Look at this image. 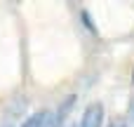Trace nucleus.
<instances>
[{
  "instance_id": "obj_1",
  "label": "nucleus",
  "mask_w": 134,
  "mask_h": 127,
  "mask_svg": "<svg viewBox=\"0 0 134 127\" xmlns=\"http://www.w3.org/2000/svg\"><path fill=\"white\" fill-rule=\"evenodd\" d=\"M104 118H106L104 104H101V101H92V104L82 111L78 127H104Z\"/></svg>"
},
{
  "instance_id": "obj_2",
  "label": "nucleus",
  "mask_w": 134,
  "mask_h": 127,
  "mask_svg": "<svg viewBox=\"0 0 134 127\" xmlns=\"http://www.w3.org/2000/svg\"><path fill=\"white\" fill-rule=\"evenodd\" d=\"M75 94H66L64 97V101L59 104V108H57V113H54V118H52V127H61L66 123V118H68V113L73 111V106H75Z\"/></svg>"
},
{
  "instance_id": "obj_3",
  "label": "nucleus",
  "mask_w": 134,
  "mask_h": 127,
  "mask_svg": "<svg viewBox=\"0 0 134 127\" xmlns=\"http://www.w3.org/2000/svg\"><path fill=\"white\" fill-rule=\"evenodd\" d=\"M52 118H54V113H49V111H38V113H33V115H28L21 127H52Z\"/></svg>"
},
{
  "instance_id": "obj_4",
  "label": "nucleus",
  "mask_w": 134,
  "mask_h": 127,
  "mask_svg": "<svg viewBox=\"0 0 134 127\" xmlns=\"http://www.w3.org/2000/svg\"><path fill=\"white\" fill-rule=\"evenodd\" d=\"M80 16H82V21H85V26H87L90 31H94V26H92V19H90V12H85V9H82V12H80Z\"/></svg>"
},
{
  "instance_id": "obj_5",
  "label": "nucleus",
  "mask_w": 134,
  "mask_h": 127,
  "mask_svg": "<svg viewBox=\"0 0 134 127\" xmlns=\"http://www.w3.org/2000/svg\"><path fill=\"white\" fill-rule=\"evenodd\" d=\"M108 127H127V125H125L122 120H115V123H111V125H108Z\"/></svg>"
},
{
  "instance_id": "obj_6",
  "label": "nucleus",
  "mask_w": 134,
  "mask_h": 127,
  "mask_svg": "<svg viewBox=\"0 0 134 127\" xmlns=\"http://www.w3.org/2000/svg\"><path fill=\"white\" fill-rule=\"evenodd\" d=\"M130 118H132V123H134V99L130 101Z\"/></svg>"
},
{
  "instance_id": "obj_7",
  "label": "nucleus",
  "mask_w": 134,
  "mask_h": 127,
  "mask_svg": "<svg viewBox=\"0 0 134 127\" xmlns=\"http://www.w3.org/2000/svg\"><path fill=\"white\" fill-rule=\"evenodd\" d=\"M132 82H134V71H132Z\"/></svg>"
},
{
  "instance_id": "obj_8",
  "label": "nucleus",
  "mask_w": 134,
  "mask_h": 127,
  "mask_svg": "<svg viewBox=\"0 0 134 127\" xmlns=\"http://www.w3.org/2000/svg\"><path fill=\"white\" fill-rule=\"evenodd\" d=\"M5 127H12V125H5Z\"/></svg>"
}]
</instances>
